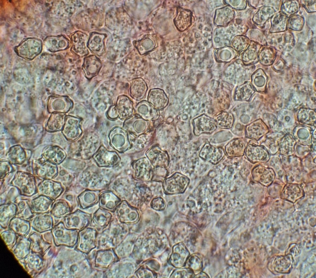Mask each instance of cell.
I'll return each instance as SVG.
<instances>
[{"mask_svg":"<svg viewBox=\"0 0 316 278\" xmlns=\"http://www.w3.org/2000/svg\"><path fill=\"white\" fill-rule=\"evenodd\" d=\"M42 43L40 40L35 39H28L23 41L17 47L16 51L20 56L32 59L41 51Z\"/></svg>","mask_w":316,"mask_h":278,"instance_id":"obj_1","label":"cell"},{"mask_svg":"<svg viewBox=\"0 0 316 278\" xmlns=\"http://www.w3.org/2000/svg\"><path fill=\"white\" fill-rule=\"evenodd\" d=\"M188 182V179L181 176H174L165 180L164 189L166 193L172 194L183 192Z\"/></svg>","mask_w":316,"mask_h":278,"instance_id":"obj_2","label":"cell"},{"mask_svg":"<svg viewBox=\"0 0 316 278\" xmlns=\"http://www.w3.org/2000/svg\"><path fill=\"white\" fill-rule=\"evenodd\" d=\"M194 125V134L197 135L202 133H211L217 127V124L214 119L205 115L196 118Z\"/></svg>","mask_w":316,"mask_h":278,"instance_id":"obj_3","label":"cell"},{"mask_svg":"<svg viewBox=\"0 0 316 278\" xmlns=\"http://www.w3.org/2000/svg\"><path fill=\"white\" fill-rule=\"evenodd\" d=\"M224 154L222 149L214 147L207 143L202 148L200 156L210 162L216 163L221 160Z\"/></svg>","mask_w":316,"mask_h":278,"instance_id":"obj_4","label":"cell"},{"mask_svg":"<svg viewBox=\"0 0 316 278\" xmlns=\"http://www.w3.org/2000/svg\"><path fill=\"white\" fill-rule=\"evenodd\" d=\"M100 202L101 205L104 206L113 207L115 206L119 202L118 197L111 192H107L103 193L100 197Z\"/></svg>","mask_w":316,"mask_h":278,"instance_id":"obj_5","label":"cell"},{"mask_svg":"<svg viewBox=\"0 0 316 278\" xmlns=\"http://www.w3.org/2000/svg\"><path fill=\"white\" fill-rule=\"evenodd\" d=\"M62 38L60 37L55 36L48 38L46 40V46L52 51H56L62 48Z\"/></svg>","mask_w":316,"mask_h":278,"instance_id":"obj_6","label":"cell"},{"mask_svg":"<svg viewBox=\"0 0 316 278\" xmlns=\"http://www.w3.org/2000/svg\"><path fill=\"white\" fill-rule=\"evenodd\" d=\"M243 144L239 139H235L231 141L226 147V151L228 153L232 154H239L243 151Z\"/></svg>","mask_w":316,"mask_h":278,"instance_id":"obj_7","label":"cell"},{"mask_svg":"<svg viewBox=\"0 0 316 278\" xmlns=\"http://www.w3.org/2000/svg\"><path fill=\"white\" fill-rule=\"evenodd\" d=\"M151 206L154 209L161 210L164 208V203L163 199L160 197L154 199L151 203Z\"/></svg>","mask_w":316,"mask_h":278,"instance_id":"obj_8","label":"cell"},{"mask_svg":"<svg viewBox=\"0 0 316 278\" xmlns=\"http://www.w3.org/2000/svg\"><path fill=\"white\" fill-rule=\"evenodd\" d=\"M255 82L256 85L258 87L262 86L265 82V78L263 76L258 75L255 79Z\"/></svg>","mask_w":316,"mask_h":278,"instance_id":"obj_9","label":"cell"}]
</instances>
